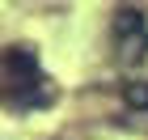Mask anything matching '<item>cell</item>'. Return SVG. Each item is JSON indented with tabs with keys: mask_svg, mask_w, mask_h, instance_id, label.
Wrapping results in <instances>:
<instances>
[{
	"mask_svg": "<svg viewBox=\"0 0 148 140\" xmlns=\"http://www.w3.org/2000/svg\"><path fill=\"white\" fill-rule=\"evenodd\" d=\"M110 38H114V55L123 64H144L148 59V13L136 4H123L110 21Z\"/></svg>",
	"mask_w": 148,
	"mask_h": 140,
	"instance_id": "1",
	"label": "cell"
},
{
	"mask_svg": "<svg viewBox=\"0 0 148 140\" xmlns=\"http://www.w3.org/2000/svg\"><path fill=\"white\" fill-rule=\"evenodd\" d=\"M123 106L148 115V81H127V85H123Z\"/></svg>",
	"mask_w": 148,
	"mask_h": 140,
	"instance_id": "2",
	"label": "cell"
}]
</instances>
